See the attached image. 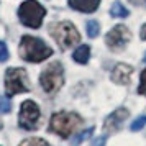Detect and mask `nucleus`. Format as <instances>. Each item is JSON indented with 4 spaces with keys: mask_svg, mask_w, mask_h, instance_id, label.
<instances>
[{
    "mask_svg": "<svg viewBox=\"0 0 146 146\" xmlns=\"http://www.w3.org/2000/svg\"><path fill=\"white\" fill-rule=\"evenodd\" d=\"M20 146H49V143L41 138H28L23 143H20Z\"/></svg>",
    "mask_w": 146,
    "mask_h": 146,
    "instance_id": "nucleus-15",
    "label": "nucleus"
},
{
    "mask_svg": "<svg viewBox=\"0 0 146 146\" xmlns=\"http://www.w3.org/2000/svg\"><path fill=\"white\" fill-rule=\"evenodd\" d=\"M89 58H90V48L87 46V44H80L72 54V59L76 62H79V64H87Z\"/></svg>",
    "mask_w": 146,
    "mask_h": 146,
    "instance_id": "nucleus-12",
    "label": "nucleus"
},
{
    "mask_svg": "<svg viewBox=\"0 0 146 146\" xmlns=\"http://www.w3.org/2000/svg\"><path fill=\"white\" fill-rule=\"evenodd\" d=\"M145 61H146V54H145Z\"/></svg>",
    "mask_w": 146,
    "mask_h": 146,
    "instance_id": "nucleus-24",
    "label": "nucleus"
},
{
    "mask_svg": "<svg viewBox=\"0 0 146 146\" xmlns=\"http://www.w3.org/2000/svg\"><path fill=\"white\" fill-rule=\"evenodd\" d=\"M8 59V49H7V44L3 41H0V61L5 62Z\"/></svg>",
    "mask_w": 146,
    "mask_h": 146,
    "instance_id": "nucleus-20",
    "label": "nucleus"
},
{
    "mask_svg": "<svg viewBox=\"0 0 146 146\" xmlns=\"http://www.w3.org/2000/svg\"><path fill=\"white\" fill-rule=\"evenodd\" d=\"M133 5H136V7H145L146 8V0H130Z\"/></svg>",
    "mask_w": 146,
    "mask_h": 146,
    "instance_id": "nucleus-22",
    "label": "nucleus"
},
{
    "mask_svg": "<svg viewBox=\"0 0 146 146\" xmlns=\"http://www.w3.org/2000/svg\"><path fill=\"white\" fill-rule=\"evenodd\" d=\"M133 74V67L125 64V62H120L113 67L112 71V80L115 84H120V86H126L130 84V79H131Z\"/></svg>",
    "mask_w": 146,
    "mask_h": 146,
    "instance_id": "nucleus-10",
    "label": "nucleus"
},
{
    "mask_svg": "<svg viewBox=\"0 0 146 146\" xmlns=\"http://www.w3.org/2000/svg\"><path fill=\"white\" fill-rule=\"evenodd\" d=\"M40 107L35 104L33 100H25L20 107V115H18V125L23 130H36L40 123Z\"/></svg>",
    "mask_w": 146,
    "mask_h": 146,
    "instance_id": "nucleus-7",
    "label": "nucleus"
},
{
    "mask_svg": "<svg viewBox=\"0 0 146 146\" xmlns=\"http://www.w3.org/2000/svg\"><path fill=\"white\" fill-rule=\"evenodd\" d=\"M128 115H130V112L126 110L125 107H120V108H117L115 112H112L105 118L104 130H105V131H115V130H118L120 125H121V123L128 118Z\"/></svg>",
    "mask_w": 146,
    "mask_h": 146,
    "instance_id": "nucleus-9",
    "label": "nucleus"
},
{
    "mask_svg": "<svg viewBox=\"0 0 146 146\" xmlns=\"http://www.w3.org/2000/svg\"><path fill=\"white\" fill-rule=\"evenodd\" d=\"M86 30H87V36H89V38H97V36H99V33H100V25H99V21H95V20L87 21Z\"/></svg>",
    "mask_w": 146,
    "mask_h": 146,
    "instance_id": "nucleus-14",
    "label": "nucleus"
},
{
    "mask_svg": "<svg viewBox=\"0 0 146 146\" xmlns=\"http://www.w3.org/2000/svg\"><path fill=\"white\" fill-rule=\"evenodd\" d=\"M49 35L56 40V43H58V46L61 49H69L74 44H77L80 40V35L77 31V28L74 27L71 21H59V23L51 25Z\"/></svg>",
    "mask_w": 146,
    "mask_h": 146,
    "instance_id": "nucleus-3",
    "label": "nucleus"
},
{
    "mask_svg": "<svg viewBox=\"0 0 146 146\" xmlns=\"http://www.w3.org/2000/svg\"><path fill=\"white\" fill-rule=\"evenodd\" d=\"M5 90L7 95L28 92L30 90V82L25 69L20 67H10L5 71Z\"/></svg>",
    "mask_w": 146,
    "mask_h": 146,
    "instance_id": "nucleus-6",
    "label": "nucleus"
},
{
    "mask_svg": "<svg viewBox=\"0 0 146 146\" xmlns=\"http://www.w3.org/2000/svg\"><path fill=\"white\" fill-rule=\"evenodd\" d=\"M82 118L74 112H56L49 120V131L56 133L61 138H69L79 126Z\"/></svg>",
    "mask_w": 146,
    "mask_h": 146,
    "instance_id": "nucleus-2",
    "label": "nucleus"
},
{
    "mask_svg": "<svg viewBox=\"0 0 146 146\" xmlns=\"http://www.w3.org/2000/svg\"><path fill=\"white\" fill-rule=\"evenodd\" d=\"M53 54V49L40 38L23 36L20 41V56L28 62H41Z\"/></svg>",
    "mask_w": 146,
    "mask_h": 146,
    "instance_id": "nucleus-1",
    "label": "nucleus"
},
{
    "mask_svg": "<svg viewBox=\"0 0 146 146\" xmlns=\"http://www.w3.org/2000/svg\"><path fill=\"white\" fill-rule=\"evenodd\" d=\"M100 0H69V7L77 10V12H84V13H92L99 8Z\"/></svg>",
    "mask_w": 146,
    "mask_h": 146,
    "instance_id": "nucleus-11",
    "label": "nucleus"
},
{
    "mask_svg": "<svg viewBox=\"0 0 146 146\" xmlns=\"http://www.w3.org/2000/svg\"><path fill=\"white\" fill-rule=\"evenodd\" d=\"M46 15V10L43 5H40L36 0H27L18 8V18L28 28H40L43 23V18Z\"/></svg>",
    "mask_w": 146,
    "mask_h": 146,
    "instance_id": "nucleus-4",
    "label": "nucleus"
},
{
    "mask_svg": "<svg viewBox=\"0 0 146 146\" xmlns=\"http://www.w3.org/2000/svg\"><path fill=\"white\" fill-rule=\"evenodd\" d=\"M92 131H94V128H89V130H86V131H82L80 135H77V138L74 139V143H72V145H74V146L80 145V143H82L84 139H86V138H89V136L92 135Z\"/></svg>",
    "mask_w": 146,
    "mask_h": 146,
    "instance_id": "nucleus-18",
    "label": "nucleus"
},
{
    "mask_svg": "<svg viewBox=\"0 0 146 146\" xmlns=\"http://www.w3.org/2000/svg\"><path fill=\"white\" fill-rule=\"evenodd\" d=\"M128 10L123 7V3H120V2H115L112 7H110V15H112L113 18H126L128 17Z\"/></svg>",
    "mask_w": 146,
    "mask_h": 146,
    "instance_id": "nucleus-13",
    "label": "nucleus"
},
{
    "mask_svg": "<svg viewBox=\"0 0 146 146\" xmlns=\"http://www.w3.org/2000/svg\"><path fill=\"white\" fill-rule=\"evenodd\" d=\"M107 143V136H100V138H95L92 141V146H105Z\"/></svg>",
    "mask_w": 146,
    "mask_h": 146,
    "instance_id": "nucleus-21",
    "label": "nucleus"
},
{
    "mask_svg": "<svg viewBox=\"0 0 146 146\" xmlns=\"http://www.w3.org/2000/svg\"><path fill=\"white\" fill-rule=\"evenodd\" d=\"M139 36H141V40H146V23L143 25V28H141V31H139Z\"/></svg>",
    "mask_w": 146,
    "mask_h": 146,
    "instance_id": "nucleus-23",
    "label": "nucleus"
},
{
    "mask_svg": "<svg viewBox=\"0 0 146 146\" xmlns=\"http://www.w3.org/2000/svg\"><path fill=\"white\" fill-rule=\"evenodd\" d=\"M131 40V31L125 27V25H118V27L112 28L105 36L107 46L115 53H120L126 48V44Z\"/></svg>",
    "mask_w": 146,
    "mask_h": 146,
    "instance_id": "nucleus-8",
    "label": "nucleus"
},
{
    "mask_svg": "<svg viewBox=\"0 0 146 146\" xmlns=\"http://www.w3.org/2000/svg\"><path fill=\"white\" fill-rule=\"evenodd\" d=\"M138 94H141V95H145V97H146V69L143 71V72H141V76H139Z\"/></svg>",
    "mask_w": 146,
    "mask_h": 146,
    "instance_id": "nucleus-19",
    "label": "nucleus"
},
{
    "mask_svg": "<svg viewBox=\"0 0 146 146\" xmlns=\"http://www.w3.org/2000/svg\"><path fill=\"white\" fill-rule=\"evenodd\" d=\"M145 125H146V117H138V118L130 125V130H131V131H139Z\"/></svg>",
    "mask_w": 146,
    "mask_h": 146,
    "instance_id": "nucleus-17",
    "label": "nucleus"
},
{
    "mask_svg": "<svg viewBox=\"0 0 146 146\" xmlns=\"http://www.w3.org/2000/svg\"><path fill=\"white\" fill-rule=\"evenodd\" d=\"M40 84L48 94H56L64 84V69L61 62H53L41 72Z\"/></svg>",
    "mask_w": 146,
    "mask_h": 146,
    "instance_id": "nucleus-5",
    "label": "nucleus"
},
{
    "mask_svg": "<svg viewBox=\"0 0 146 146\" xmlns=\"http://www.w3.org/2000/svg\"><path fill=\"white\" fill-rule=\"evenodd\" d=\"M10 110H12V102L7 97L0 95V113H8Z\"/></svg>",
    "mask_w": 146,
    "mask_h": 146,
    "instance_id": "nucleus-16",
    "label": "nucleus"
}]
</instances>
